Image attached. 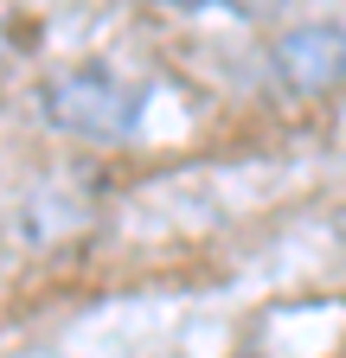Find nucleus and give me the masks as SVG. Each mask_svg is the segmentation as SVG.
I'll list each match as a JSON object with an SVG mask.
<instances>
[{"instance_id": "nucleus-1", "label": "nucleus", "mask_w": 346, "mask_h": 358, "mask_svg": "<svg viewBox=\"0 0 346 358\" xmlns=\"http://www.w3.org/2000/svg\"><path fill=\"white\" fill-rule=\"evenodd\" d=\"M39 96H46V122L77 134V141H128V134L141 128V90L122 83L103 64L58 71Z\"/></svg>"}, {"instance_id": "nucleus-2", "label": "nucleus", "mask_w": 346, "mask_h": 358, "mask_svg": "<svg viewBox=\"0 0 346 358\" xmlns=\"http://www.w3.org/2000/svg\"><path fill=\"white\" fill-rule=\"evenodd\" d=\"M270 71L289 96H327L346 83V20H308L276 38Z\"/></svg>"}, {"instance_id": "nucleus-3", "label": "nucleus", "mask_w": 346, "mask_h": 358, "mask_svg": "<svg viewBox=\"0 0 346 358\" xmlns=\"http://www.w3.org/2000/svg\"><path fill=\"white\" fill-rule=\"evenodd\" d=\"M0 52H7V32H0Z\"/></svg>"}]
</instances>
